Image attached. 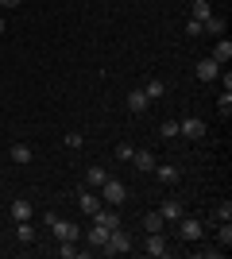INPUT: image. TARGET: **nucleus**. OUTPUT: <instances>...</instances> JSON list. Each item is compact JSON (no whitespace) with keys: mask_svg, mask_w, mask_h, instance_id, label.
<instances>
[{"mask_svg":"<svg viewBox=\"0 0 232 259\" xmlns=\"http://www.w3.org/2000/svg\"><path fill=\"white\" fill-rule=\"evenodd\" d=\"M16 240H20V244H35V228H31V221H20V225H16Z\"/></svg>","mask_w":232,"mask_h":259,"instance_id":"aec40b11","label":"nucleus"},{"mask_svg":"<svg viewBox=\"0 0 232 259\" xmlns=\"http://www.w3.org/2000/svg\"><path fill=\"white\" fill-rule=\"evenodd\" d=\"M8 159L23 166V162H31L35 155H31V147H27V143H12V147H8Z\"/></svg>","mask_w":232,"mask_h":259,"instance_id":"4468645a","label":"nucleus"},{"mask_svg":"<svg viewBox=\"0 0 232 259\" xmlns=\"http://www.w3.org/2000/svg\"><path fill=\"white\" fill-rule=\"evenodd\" d=\"M4 31H8V23H4V16H0V35H4Z\"/></svg>","mask_w":232,"mask_h":259,"instance_id":"2f4dec72","label":"nucleus"},{"mask_svg":"<svg viewBox=\"0 0 232 259\" xmlns=\"http://www.w3.org/2000/svg\"><path fill=\"white\" fill-rule=\"evenodd\" d=\"M147 108H151V101L144 97V89H132V93H128V112H132V116H144Z\"/></svg>","mask_w":232,"mask_h":259,"instance_id":"9d476101","label":"nucleus"},{"mask_svg":"<svg viewBox=\"0 0 232 259\" xmlns=\"http://www.w3.org/2000/svg\"><path fill=\"white\" fill-rule=\"evenodd\" d=\"M47 225H51V232L58 240H70V244H77V236H81V228L74 221H66V217H58V213H47Z\"/></svg>","mask_w":232,"mask_h":259,"instance_id":"f257e3e1","label":"nucleus"},{"mask_svg":"<svg viewBox=\"0 0 232 259\" xmlns=\"http://www.w3.org/2000/svg\"><path fill=\"white\" fill-rule=\"evenodd\" d=\"M217 240H221V248H232V228H228V221H221V232H217Z\"/></svg>","mask_w":232,"mask_h":259,"instance_id":"bb28decb","label":"nucleus"},{"mask_svg":"<svg viewBox=\"0 0 232 259\" xmlns=\"http://www.w3.org/2000/svg\"><path fill=\"white\" fill-rule=\"evenodd\" d=\"M178 236L190 240V244H198V240L205 236V225H201L198 217H178Z\"/></svg>","mask_w":232,"mask_h":259,"instance_id":"20e7f679","label":"nucleus"},{"mask_svg":"<svg viewBox=\"0 0 232 259\" xmlns=\"http://www.w3.org/2000/svg\"><path fill=\"white\" fill-rule=\"evenodd\" d=\"M194 77H198V81H217V77H221V62H217V58H201L198 66H194Z\"/></svg>","mask_w":232,"mask_h":259,"instance_id":"39448f33","label":"nucleus"},{"mask_svg":"<svg viewBox=\"0 0 232 259\" xmlns=\"http://www.w3.org/2000/svg\"><path fill=\"white\" fill-rule=\"evenodd\" d=\"M217 112L228 120V112H232V97H228V93H221V101H217Z\"/></svg>","mask_w":232,"mask_h":259,"instance_id":"c85d7f7f","label":"nucleus"},{"mask_svg":"<svg viewBox=\"0 0 232 259\" xmlns=\"http://www.w3.org/2000/svg\"><path fill=\"white\" fill-rule=\"evenodd\" d=\"M58 255H62V259H77V255H81V248H74L70 240H58Z\"/></svg>","mask_w":232,"mask_h":259,"instance_id":"b1692460","label":"nucleus"},{"mask_svg":"<svg viewBox=\"0 0 232 259\" xmlns=\"http://www.w3.org/2000/svg\"><path fill=\"white\" fill-rule=\"evenodd\" d=\"M159 136H163V140H174V136H178V120H166V124H159Z\"/></svg>","mask_w":232,"mask_h":259,"instance_id":"393cba45","label":"nucleus"},{"mask_svg":"<svg viewBox=\"0 0 232 259\" xmlns=\"http://www.w3.org/2000/svg\"><path fill=\"white\" fill-rule=\"evenodd\" d=\"M201 35H217V39H221V35H224V20H221V16H209V20L201 23Z\"/></svg>","mask_w":232,"mask_h":259,"instance_id":"f3484780","label":"nucleus"},{"mask_svg":"<svg viewBox=\"0 0 232 259\" xmlns=\"http://www.w3.org/2000/svg\"><path fill=\"white\" fill-rule=\"evenodd\" d=\"M155 178H159V182L163 186H174L178 178H182V166H174V162H155Z\"/></svg>","mask_w":232,"mask_h":259,"instance_id":"0eeeda50","label":"nucleus"},{"mask_svg":"<svg viewBox=\"0 0 232 259\" xmlns=\"http://www.w3.org/2000/svg\"><path fill=\"white\" fill-rule=\"evenodd\" d=\"M159 213H163V221L170 225V221H178V217H182V201H178V197H166L163 205H159Z\"/></svg>","mask_w":232,"mask_h":259,"instance_id":"f8f14e48","label":"nucleus"},{"mask_svg":"<svg viewBox=\"0 0 232 259\" xmlns=\"http://www.w3.org/2000/svg\"><path fill=\"white\" fill-rule=\"evenodd\" d=\"M144 251H147V255H155V259H166V255H170V248H166V236H163V232H147Z\"/></svg>","mask_w":232,"mask_h":259,"instance_id":"423d86ee","label":"nucleus"},{"mask_svg":"<svg viewBox=\"0 0 232 259\" xmlns=\"http://www.w3.org/2000/svg\"><path fill=\"white\" fill-rule=\"evenodd\" d=\"M109 232H112V228H105L97 221V225L89 228V244H93V248H105V244H109Z\"/></svg>","mask_w":232,"mask_h":259,"instance_id":"2eb2a0df","label":"nucleus"},{"mask_svg":"<svg viewBox=\"0 0 232 259\" xmlns=\"http://www.w3.org/2000/svg\"><path fill=\"white\" fill-rule=\"evenodd\" d=\"M213 58H217V62H228V58H232V43L224 39V35L217 39V47H213Z\"/></svg>","mask_w":232,"mask_h":259,"instance_id":"412c9836","label":"nucleus"},{"mask_svg":"<svg viewBox=\"0 0 232 259\" xmlns=\"http://www.w3.org/2000/svg\"><path fill=\"white\" fill-rule=\"evenodd\" d=\"M132 155H135L132 143H120V147H116V159H120V162H132Z\"/></svg>","mask_w":232,"mask_h":259,"instance_id":"cd10ccee","label":"nucleus"},{"mask_svg":"<svg viewBox=\"0 0 232 259\" xmlns=\"http://www.w3.org/2000/svg\"><path fill=\"white\" fill-rule=\"evenodd\" d=\"M93 221H101L105 228H120V217L112 213V205H109V209H97V213H93Z\"/></svg>","mask_w":232,"mask_h":259,"instance_id":"a211bd4d","label":"nucleus"},{"mask_svg":"<svg viewBox=\"0 0 232 259\" xmlns=\"http://www.w3.org/2000/svg\"><path fill=\"white\" fill-rule=\"evenodd\" d=\"M163 93H166V85H163V81H159V77H151V81H147V85H144V97H147V101H159V97H163Z\"/></svg>","mask_w":232,"mask_h":259,"instance_id":"4be33fe9","label":"nucleus"},{"mask_svg":"<svg viewBox=\"0 0 232 259\" xmlns=\"http://www.w3.org/2000/svg\"><path fill=\"white\" fill-rule=\"evenodd\" d=\"M132 162H135V170H140V174H151L155 170V151H135Z\"/></svg>","mask_w":232,"mask_h":259,"instance_id":"ddd939ff","label":"nucleus"},{"mask_svg":"<svg viewBox=\"0 0 232 259\" xmlns=\"http://www.w3.org/2000/svg\"><path fill=\"white\" fill-rule=\"evenodd\" d=\"M213 16V8H209V0H194V12H190V20H198V23H205Z\"/></svg>","mask_w":232,"mask_h":259,"instance_id":"6ab92c4d","label":"nucleus"},{"mask_svg":"<svg viewBox=\"0 0 232 259\" xmlns=\"http://www.w3.org/2000/svg\"><path fill=\"white\" fill-rule=\"evenodd\" d=\"M178 136H186V140H201V136H205V120H198V116L178 120Z\"/></svg>","mask_w":232,"mask_h":259,"instance_id":"6e6552de","label":"nucleus"},{"mask_svg":"<svg viewBox=\"0 0 232 259\" xmlns=\"http://www.w3.org/2000/svg\"><path fill=\"white\" fill-rule=\"evenodd\" d=\"M77 205H81V213H97L101 209V194H89V190H81V194H77Z\"/></svg>","mask_w":232,"mask_h":259,"instance_id":"9b49d317","label":"nucleus"},{"mask_svg":"<svg viewBox=\"0 0 232 259\" xmlns=\"http://www.w3.org/2000/svg\"><path fill=\"white\" fill-rule=\"evenodd\" d=\"M23 0H0V8H20Z\"/></svg>","mask_w":232,"mask_h":259,"instance_id":"7c9ffc66","label":"nucleus"},{"mask_svg":"<svg viewBox=\"0 0 232 259\" xmlns=\"http://www.w3.org/2000/svg\"><path fill=\"white\" fill-rule=\"evenodd\" d=\"M101 201H105V205H112V209L124 205V201H128V186H124L120 178H112V174H109V182L101 186Z\"/></svg>","mask_w":232,"mask_h":259,"instance_id":"f03ea898","label":"nucleus"},{"mask_svg":"<svg viewBox=\"0 0 232 259\" xmlns=\"http://www.w3.org/2000/svg\"><path fill=\"white\" fill-rule=\"evenodd\" d=\"M144 228H147V232H163V228H166L163 213H159V209H155V213H147V217H144Z\"/></svg>","mask_w":232,"mask_h":259,"instance_id":"5701e85b","label":"nucleus"},{"mask_svg":"<svg viewBox=\"0 0 232 259\" xmlns=\"http://www.w3.org/2000/svg\"><path fill=\"white\" fill-rule=\"evenodd\" d=\"M85 182H89V186H97V190H101V186L109 182V170H105V166H89V170H85Z\"/></svg>","mask_w":232,"mask_h":259,"instance_id":"dca6fc26","label":"nucleus"},{"mask_svg":"<svg viewBox=\"0 0 232 259\" xmlns=\"http://www.w3.org/2000/svg\"><path fill=\"white\" fill-rule=\"evenodd\" d=\"M81 143H85L81 132H66V147H70V151H81Z\"/></svg>","mask_w":232,"mask_h":259,"instance_id":"a878e982","label":"nucleus"},{"mask_svg":"<svg viewBox=\"0 0 232 259\" xmlns=\"http://www.w3.org/2000/svg\"><path fill=\"white\" fill-rule=\"evenodd\" d=\"M8 213H12V221L20 225V221H31V217H35V205H31V201H27V197H16Z\"/></svg>","mask_w":232,"mask_h":259,"instance_id":"1a4fd4ad","label":"nucleus"},{"mask_svg":"<svg viewBox=\"0 0 232 259\" xmlns=\"http://www.w3.org/2000/svg\"><path fill=\"white\" fill-rule=\"evenodd\" d=\"M120 251H132V236L124 228H112L109 232V244L101 248V255H120Z\"/></svg>","mask_w":232,"mask_h":259,"instance_id":"7ed1b4c3","label":"nucleus"},{"mask_svg":"<svg viewBox=\"0 0 232 259\" xmlns=\"http://www.w3.org/2000/svg\"><path fill=\"white\" fill-rule=\"evenodd\" d=\"M217 217H221V221H232V201H221V209H217Z\"/></svg>","mask_w":232,"mask_h":259,"instance_id":"c756f323","label":"nucleus"}]
</instances>
